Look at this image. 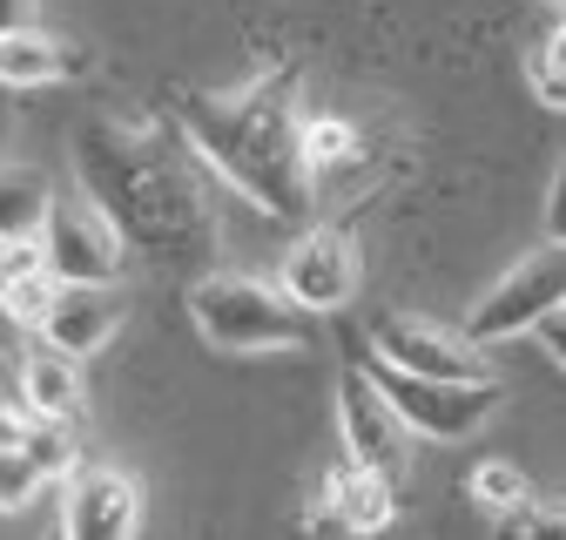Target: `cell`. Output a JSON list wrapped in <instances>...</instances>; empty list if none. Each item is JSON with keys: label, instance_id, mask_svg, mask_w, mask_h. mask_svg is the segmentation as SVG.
Wrapping results in <instances>:
<instances>
[{"label": "cell", "instance_id": "cell-18", "mask_svg": "<svg viewBox=\"0 0 566 540\" xmlns=\"http://www.w3.org/2000/svg\"><path fill=\"white\" fill-rule=\"evenodd\" d=\"M41 480H48V472L34 466L28 446H0V513H21L41 494Z\"/></svg>", "mask_w": 566, "mask_h": 540}, {"label": "cell", "instance_id": "cell-12", "mask_svg": "<svg viewBox=\"0 0 566 540\" xmlns=\"http://www.w3.org/2000/svg\"><path fill=\"white\" fill-rule=\"evenodd\" d=\"M14 385H21V398L34 405V413H48V419H75L82 413V359L48 345V338H34V345L14 359Z\"/></svg>", "mask_w": 566, "mask_h": 540}, {"label": "cell", "instance_id": "cell-28", "mask_svg": "<svg viewBox=\"0 0 566 540\" xmlns=\"http://www.w3.org/2000/svg\"><path fill=\"white\" fill-rule=\"evenodd\" d=\"M8 95H14V89H8V82H0V149H8V143H14V102H8Z\"/></svg>", "mask_w": 566, "mask_h": 540}, {"label": "cell", "instance_id": "cell-17", "mask_svg": "<svg viewBox=\"0 0 566 540\" xmlns=\"http://www.w3.org/2000/svg\"><path fill=\"white\" fill-rule=\"evenodd\" d=\"M28 453H34V466L48 472V480H67V472H75V433H67V419L34 413V426H28Z\"/></svg>", "mask_w": 566, "mask_h": 540}, {"label": "cell", "instance_id": "cell-6", "mask_svg": "<svg viewBox=\"0 0 566 540\" xmlns=\"http://www.w3.org/2000/svg\"><path fill=\"white\" fill-rule=\"evenodd\" d=\"M41 250H48V270L61 284H122V270H128V237L115 230V217L88 189L82 196H54Z\"/></svg>", "mask_w": 566, "mask_h": 540}, {"label": "cell", "instance_id": "cell-9", "mask_svg": "<svg viewBox=\"0 0 566 540\" xmlns=\"http://www.w3.org/2000/svg\"><path fill=\"white\" fill-rule=\"evenodd\" d=\"M337 426H344V453L350 459H365L378 472H398L405 466L411 426L398 419V405L385 398V385L371 372H344L337 378Z\"/></svg>", "mask_w": 566, "mask_h": 540}, {"label": "cell", "instance_id": "cell-23", "mask_svg": "<svg viewBox=\"0 0 566 540\" xmlns=\"http://www.w3.org/2000/svg\"><path fill=\"white\" fill-rule=\"evenodd\" d=\"M337 149H350V128H344V122H324V128H304V156H311V169H317V163H344Z\"/></svg>", "mask_w": 566, "mask_h": 540}, {"label": "cell", "instance_id": "cell-22", "mask_svg": "<svg viewBox=\"0 0 566 540\" xmlns=\"http://www.w3.org/2000/svg\"><path fill=\"white\" fill-rule=\"evenodd\" d=\"M28 345H34V324L14 311V298H8V291H0V359H21Z\"/></svg>", "mask_w": 566, "mask_h": 540}, {"label": "cell", "instance_id": "cell-25", "mask_svg": "<svg viewBox=\"0 0 566 540\" xmlns=\"http://www.w3.org/2000/svg\"><path fill=\"white\" fill-rule=\"evenodd\" d=\"M546 237L566 243V163H559V176H553V189H546Z\"/></svg>", "mask_w": 566, "mask_h": 540}, {"label": "cell", "instance_id": "cell-24", "mask_svg": "<svg viewBox=\"0 0 566 540\" xmlns=\"http://www.w3.org/2000/svg\"><path fill=\"white\" fill-rule=\"evenodd\" d=\"M28 426H34V405H28V398H8V405H0V446H28Z\"/></svg>", "mask_w": 566, "mask_h": 540}, {"label": "cell", "instance_id": "cell-15", "mask_svg": "<svg viewBox=\"0 0 566 540\" xmlns=\"http://www.w3.org/2000/svg\"><path fill=\"white\" fill-rule=\"evenodd\" d=\"M54 217V189L34 169H0V243H21L41 237Z\"/></svg>", "mask_w": 566, "mask_h": 540}, {"label": "cell", "instance_id": "cell-27", "mask_svg": "<svg viewBox=\"0 0 566 540\" xmlns=\"http://www.w3.org/2000/svg\"><path fill=\"white\" fill-rule=\"evenodd\" d=\"M14 28H34V0H0V34Z\"/></svg>", "mask_w": 566, "mask_h": 540}, {"label": "cell", "instance_id": "cell-11", "mask_svg": "<svg viewBox=\"0 0 566 540\" xmlns=\"http://www.w3.org/2000/svg\"><path fill=\"white\" fill-rule=\"evenodd\" d=\"M122 318H128L122 284H61V291L48 298V311H41L34 338H48V345L88 359V352H102L108 338L122 331Z\"/></svg>", "mask_w": 566, "mask_h": 540}, {"label": "cell", "instance_id": "cell-1", "mask_svg": "<svg viewBox=\"0 0 566 540\" xmlns=\"http://www.w3.org/2000/svg\"><path fill=\"white\" fill-rule=\"evenodd\" d=\"M75 176L115 217L128 250L156 257V263H182V270L217 263V217H209L189 163L169 156L149 128L88 122L75 135Z\"/></svg>", "mask_w": 566, "mask_h": 540}, {"label": "cell", "instance_id": "cell-26", "mask_svg": "<svg viewBox=\"0 0 566 540\" xmlns=\"http://www.w3.org/2000/svg\"><path fill=\"white\" fill-rule=\"evenodd\" d=\"M539 345H546V352H553V365L566 372V304H559L553 318H539Z\"/></svg>", "mask_w": 566, "mask_h": 540}, {"label": "cell", "instance_id": "cell-16", "mask_svg": "<svg viewBox=\"0 0 566 540\" xmlns=\"http://www.w3.org/2000/svg\"><path fill=\"white\" fill-rule=\"evenodd\" d=\"M465 494H472V507H485V513H520L526 500H533V487H526V472L513 466V459H479L472 472H465Z\"/></svg>", "mask_w": 566, "mask_h": 540}, {"label": "cell", "instance_id": "cell-20", "mask_svg": "<svg viewBox=\"0 0 566 540\" xmlns=\"http://www.w3.org/2000/svg\"><path fill=\"white\" fill-rule=\"evenodd\" d=\"M61 291V278H54V270L48 263H34V270H21V278L8 284V298H14V311L28 318V324H41V311H48V298Z\"/></svg>", "mask_w": 566, "mask_h": 540}, {"label": "cell", "instance_id": "cell-29", "mask_svg": "<svg viewBox=\"0 0 566 540\" xmlns=\"http://www.w3.org/2000/svg\"><path fill=\"white\" fill-rule=\"evenodd\" d=\"M8 398H21V385H14V359H0V405Z\"/></svg>", "mask_w": 566, "mask_h": 540}, {"label": "cell", "instance_id": "cell-30", "mask_svg": "<svg viewBox=\"0 0 566 540\" xmlns=\"http://www.w3.org/2000/svg\"><path fill=\"white\" fill-rule=\"evenodd\" d=\"M14 284V257H8V243H0V291Z\"/></svg>", "mask_w": 566, "mask_h": 540}, {"label": "cell", "instance_id": "cell-3", "mask_svg": "<svg viewBox=\"0 0 566 540\" xmlns=\"http://www.w3.org/2000/svg\"><path fill=\"white\" fill-rule=\"evenodd\" d=\"M189 318L217 352H304L317 338V318L263 278H237V270H202L189 284Z\"/></svg>", "mask_w": 566, "mask_h": 540}, {"label": "cell", "instance_id": "cell-8", "mask_svg": "<svg viewBox=\"0 0 566 540\" xmlns=\"http://www.w3.org/2000/svg\"><path fill=\"white\" fill-rule=\"evenodd\" d=\"M371 345H378V359H391V365H405V372H432V378H500V372L485 365L479 338L439 331V324H424V318H411V311L378 318Z\"/></svg>", "mask_w": 566, "mask_h": 540}, {"label": "cell", "instance_id": "cell-14", "mask_svg": "<svg viewBox=\"0 0 566 540\" xmlns=\"http://www.w3.org/2000/svg\"><path fill=\"white\" fill-rule=\"evenodd\" d=\"M61 75H75V48L41 34V28H14L0 34V82L8 89H48Z\"/></svg>", "mask_w": 566, "mask_h": 540}, {"label": "cell", "instance_id": "cell-7", "mask_svg": "<svg viewBox=\"0 0 566 540\" xmlns=\"http://www.w3.org/2000/svg\"><path fill=\"white\" fill-rule=\"evenodd\" d=\"M276 284L291 291L311 318H331L358 298V250H350L344 230H304L291 250H283Z\"/></svg>", "mask_w": 566, "mask_h": 540}, {"label": "cell", "instance_id": "cell-10", "mask_svg": "<svg viewBox=\"0 0 566 540\" xmlns=\"http://www.w3.org/2000/svg\"><path fill=\"white\" fill-rule=\"evenodd\" d=\"M142 520V494L122 466H75L61 500V533L67 540H122Z\"/></svg>", "mask_w": 566, "mask_h": 540}, {"label": "cell", "instance_id": "cell-19", "mask_svg": "<svg viewBox=\"0 0 566 540\" xmlns=\"http://www.w3.org/2000/svg\"><path fill=\"white\" fill-rule=\"evenodd\" d=\"M533 95L546 108H566V21L546 34V48L533 54Z\"/></svg>", "mask_w": 566, "mask_h": 540}, {"label": "cell", "instance_id": "cell-2", "mask_svg": "<svg viewBox=\"0 0 566 540\" xmlns=\"http://www.w3.org/2000/svg\"><path fill=\"white\" fill-rule=\"evenodd\" d=\"M176 128H182L189 156H202L230 189L263 202L270 217H304L311 156H304V135H297L291 75L250 82L243 95H182Z\"/></svg>", "mask_w": 566, "mask_h": 540}, {"label": "cell", "instance_id": "cell-13", "mask_svg": "<svg viewBox=\"0 0 566 540\" xmlns=\"http://www.w3.org/2000/svg\"><path fill=\"white\" fill-rule=\"evenodd\" d=\"M398 513L391 500V472L365 466V459H350L337 480H331V507H324V527H344V533H385Z\"/></svg>", "mask_w": 566, "mask_h": 540}, {"label": "cell", "instance_id": "cell-21", "mask_svg": "<svg viewBox=\"0 0 566 540\" xmlns=\"http://www.w3.org/2000/svg\"><path fill=\"white\" fill-rule=\"evenodd\" d=\"M506 533H520V540H533V533H566V507H539V500H526L520 513H506Z\"/></svg>", "mask_w": 566, "mask_h": 540}, {"label": "cell", "instance_id": "cell-5", "mask_svg": "<svg viewBox=\"0 0 566 540\" xmlns=\"http://www.w3.org/2000/svg\"><path fill=\"white\" fill-rule=\"evenodd\" d=\"M559 304H566V243L546 237L539 250H526L506 278L465 311V338H479V345H506V338H520V331H539V318H553Z\"/></svg>", "mask_w": 566, "mask_h": 540}, {"label": "cell", "instance_id": "cell-4", "mask_svg": "<svg viewBox=\"0 0 566 540\" xmlns=\"http://www.w3.org/2000/svg\"><path fill=\"white\" fill-rule=\"evenodd\" d=\"M371 378L385 385V398L398 405V419L418 439H465L500 413V398H506L500 378H432V372H405L391 359H378Z\"/></svg>", "mask_w": 566, "mask_h": 540}]
</instances>
